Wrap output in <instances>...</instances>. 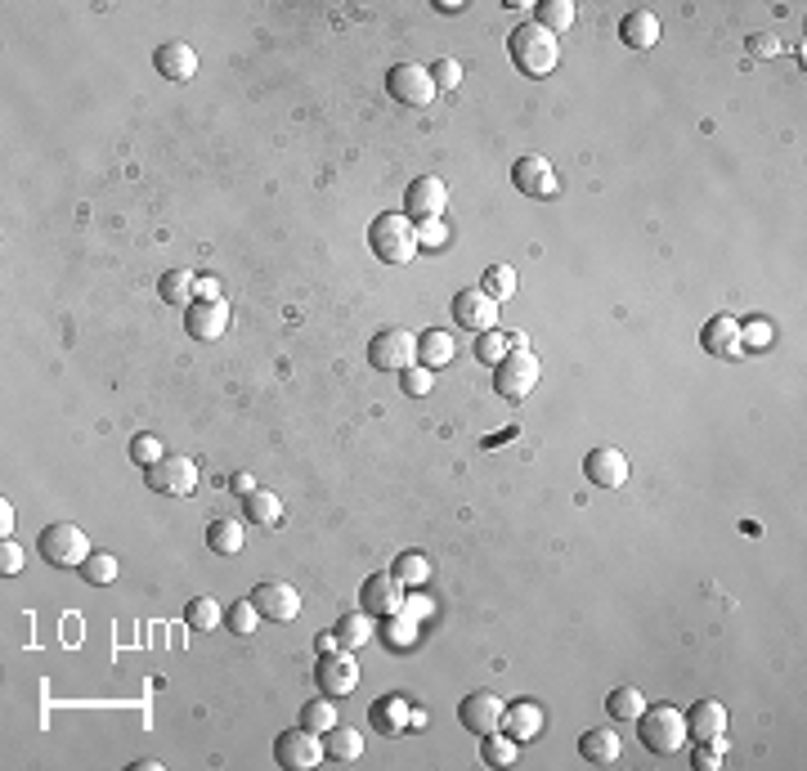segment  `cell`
I'll return each instance as SVG.
<instances>
[{"label":"cell","mask_w":807,"mask_h":771,"mask_svg":"<svg viewBox=\"0 0 807 771\" xmlns=\"http://www.w3.org/2000/svg\"><path fill=\"white\" fill-rule=\"evenodd\" d=\"M364 610L368 615H395V610H404V583L395 579V574H373V579L364 583Z\"/></svg>","instance_id":"19"},{"label":"cell","mask_w":807,"mask_h":771,"mask_svg":"<svg viewBox=\"0 0 807 771\" xmlns=\"http://www.w3.org/2000/svg\"><path fill=\"white\" fill-rule=\"evenodd\" d=\"M243 512H247V520H252V525L274 529L278 520H283V498H278V494H269V489L256 485L252 494L243 498Z\"/></svg>","instance_id":"27"},{"label":"cell","mask_w":807,"mask_h":771,"mask_svg":"<svg viewBox=\"0 0 807 771\" xmlns=\"http://www.w3.org/2000/svg\"><path fill=\"white\" fill-rule=\"evenodd\" d=\"M0 570H5V574L23 570V547H18L14 538H5V547H0Z\"/></svg>","instance_id":"49"},{"label":"cell","mask_w":807,"mask_h":771,"mask_svg":"<svg viewBox=\"0 0 807 771\" xmlns=\"http://www.w3.org/2000/svg\"><path fill=\"white\" fill-rule=\"evenodd\" d=\"M579 754L588 758V763H597V767H610V763H619V754H624V740H619V731H606V727L583 731Z\"/></svg>","instance_id":"24"},{"label":"cell","mask_w":807,"mask_h":771,"mask_svg":"<svg viewBox=\"0 0 807 771\" xmlns=\"http://www.w3.org/2000/svg\"><path fill=\"white\" fill-rule=\"evenodd\" d=\"M413 704L404 700V695H377L373 709H368V718H373V727L382 731V736H404L408 727H413Z\"/></svg>","instance_id":"18"},{"label":"cell","mask_w":807,"mask_h":771,"mask_svg":"<svg viewBox=\"0 0 807 771\" xmlns=\"http://www.w3.org/2000/svg\"><path fill=\"white\" fill-rule=\"evenodd\" d=\"M386 90H391V99H400L408 108H426L440 90H435L431 81V68H422V63H395L391 72H386Z\"/></svg>","instance_id":"7"},{"label":"cell","mask_w":807,"mask_h":771,"mask_svg":"<svg viewBox=\"0 0 807 771\" xmlns=\"http://www.w3.org/2000/svg\"><path fill=\"white\" fill-rule=\"evenodd\" d=\"M583 476L597 489H619L628 480V458L619 449H610V444H601V449H592L583 458Z\"/></svg>","instance_id":"16"},{"label":"cell","mask_w":807,"mask_h":771,"mask_svg":"<svg viewBox=\"0 0 807 771\" xmlns=\"http://www.w3.org/2000/svg\"><path fill=\"white\" fill-rule=\"evenodd\" d=\"M417 624H413V615H404V610H395V615H386V646L391 650H408L417 642Z\"/></svg>","instance_id":"39"},{"label":"cell","mask_w":807,"mask_h":771,"mask_svg":"<svg viewBox=\"0 0 807 771\" xmlns=\"http://www.w3.org/2000/svg\"><path fill=\"white\" fill-rule=\"evenodd\" d=\"M538 373H543V368H538V359L530 355V350H507V359L498 364V373H494V390L516 404V399H525L538 386Z\"/></svg>","instance_id":"8"},{"label":"cell","mask_w":807,"mask_h":771,"mask_svg":"<svg viewBox=\"0 0 807 771\" xmlns=\"http://www.w3.org/2000/svg\"><path fill=\"white\" fill-rule=\"evenodd\" d=\"M198 296L202 301H220V283L216 278H198Z\"/></svg>","instance_id":"53"},{"label":"cell","mask_w":807,"mask_h":771,"mask_svg":"<svg viewBox=\"0 0 807 771\" xmlns=\"http://www.w3.org/2000/svg\"><path fill=\"white\" fill-rule=\"evenodd\" d=\"M184 619H189L193 633H211V628H220V601L216 597H193L189 610H184Z\"/></svg>","instance_id":"35"},{"label":"cell","mask_w":807,"mask_h":771,"mask_svg":"<svg viewBox=\"0 0 807 771\" xmlns=\"http://www.w3.org/2000/svg\"><path fill=\"white\" fill-rule=\"evenodd\" d=\"M41 556L45 565H59V570H81L90 556V538L86 529L68 525V520H59V525H45L41 529Z\"/></svg>","instance_id":"4"},{"label":"cell","mask_w":807,"mask_h":771,"mask_svg":"<svg viewBox=\"0 0 807 771\" xmlns=\"http://www.w3.org/2000/svg\"><path fill=\"white\" fill-rule=\"evenodd\" d=\"M225 624H229V633L252 637L256 624H261V610H256L252 597H247V601H234V606H229V615H225Z\"/></svg>","instance_id":"38"},{"label":"cell","mask_w":807,"mask_h":771,"mask_svg":"<svg viewBox=\"0 0 807 771\" xmlns=\"http://www.w3.org/2000/svg\"><path fill=\"white\" fill-rule=\"evenodd\" d=\"M404 390L408 395H426V390L435 386V368H426V364H413V368H404Z\"/></svg>","instance_id":"47"},{"label":"cell","mask_w":807,"mask_h":771,"mask_svg":"<svg viewBox=\"0 0 807 771\" xmlns=\"http://www.w3.org/2000/svg\"><path fill=\"white\" fill-rule=\"evenodd\" d=\"M507 350H512V341H507L503 332H494V328L476 337V359H480V364H494L498 368L507 359Z\"/></svg>","instance_id":"40"},{"label":"cell","mask_w":807,"mask_h":771,"mask_svg":"<svg viewBox=\"0 0 807 771\" xmlns=\"http://www.w3.org/2000/svg\"><path fill=\"white\" fill-rule=\"evenodd\" d=\"M81 579H86V583H99V588H104V583H113V579H117V556L90 552L86 565H81Z\"/></svg>","instance_id":"41"},{"label":"cell","mask_w":807,"mask_h":771,"mask_svg":"<svg viewBox=\"0 0 807 771\" xmlns=\"http://www.w3.org/2000/svg\"><path fill=\"white\" fill-rule=\"evenodd\" d=\"M507 54H512V63L525 72V77H547V72H556V63H561V45H556V36L547 32V27H538V23L512 27V36H507Z\"/></svg>","instance_id":"1"},{"label":"cell","mask_w":807,"mask_h":771,"mask_svg":"<svg viewBox=\"0 0 807 771\" xmlns=\"http://www.w3.org/2000/svg\"><path fill=\"white\" fill-rule=\"evenodd\" d=\"M453 355H458V346H453L449 332L431 328V332H422V337H417V359H422L426 368H444V364H453Z\"/></svg>","instance_id":"29"},{"label":"cell","mask_w":807,"mask_h":771,"mask_svg":"<svg viewBox=\"0 0 807 771\" xmlns=\"http://www.w3.org/2000/svg\"><path fill=\"white\" fill-rule=\"evenodd\" d=\"M225 328H229L225 301H193L189 314H184V332L193 341H216V337H225Z\"/></svg>","instance_id":"15"},{"label":"cell","mask_w":807,"mask_h":771,"mask_svg":"<svg viewBox=\"0 0 807 771\" xmlns=\"http://www.w3.org/2000/svg\"><path fill=\"white\" fill-rule=\"evenodd\" d=\"M229 489H234V494H252V489H256V480L252 476H247V471H238V476H229Z\"/></svg>","instance_id":"51"},{"label":"cell","mask_w":807,"mask_h":771,"mask_svg":"<svg viewBox=\"0 0 807 771\" xmlns=\"http://www.w3.org/2000/svg\"><path fill=\"white\" fill-rule=\"evenodd\" d=\"M745 50L754 54V59H776L785 45H781V36H776V32H754V36L745 41Z\"/></svg>","instance_id":"46"},{"label":"cell","mask_w":807,"mask_h":771,"mask_svg":"<svg viewBox=\"0 0 807 771\" xmlns=\"http://www.w3.org/2000/svg\"><path fill=\"white\" fill-rule=\"evenodd\" d=\"M252 601H256V610H261V619H274V624H292V619L301 615V592L283 579L256 583Z\"/></svg>","instance_id":"12"},{"label":"cell","mask_w":807,"mask_h":771,"mask_svg":"<svg viewBox=\"0 0 807 771\" xmlns=\"http://www.w3.org/2000/svg\"><path fill=\"white\" fill-rule=\"evenodd\" d=\"M512 184L525 193V198H552V193L561 189L547 157H521V162L512 166Z\"/></svg>","instance_id":"17"},{"label":"cell","mask_w":807,"mask_h":771,"mask_svg":"<svg viewBox=\"0 0 807 771\" xmlns=\"http://www.w3.org/2000/svg\"><path fill=\"white\" fill-rule=\"evenodd\" d=\"M148 489L153 494H166V498H189L198 489V462L193 458H162L144 471Z\"/></svg>","instance_id":"9"},{"label":"cell","mask_w":807,"mask_h":771,"mask_svg":"<svg viewBox=\"0 0 807 771\" xmlns=\"http://www.w3.org/2000/svg\"><path fill=\"white\" fill-rule=\"evenodd\" d=\"M131 458L139 462V467H153V462H162L166 458V453H162V440H157V435L153 431H139L135 435V440H131Z\"/></svg>","instance_id":"43"},{"label":"cell","mask_w":807,"mask_h":771,"mask_svg":"<svg viewBox=\"0 0 807 771\" xmlns=\"http://www.w3.org/2000/svg\"><path fill=\"white\" fill-rule=\"evenodd\" d=\"M449 243V229H444V220H417V247H426V252H440V247Z\"/></svg>","instance_id":"44"},{"label":"cell","mask_w":807,"mask_h":771,"mask_svg":"<svg viewBox=\"0 0 807 771\" xmlns=\"http://www.w3.org/2000/svg\"><path fill=\"white\" fill-rule=\"evenodd\" d=\"M686 736H695L700 745H709V740H722V736H727V709H722L718 700H700V704L691 709Z\"/></svg>","instance_id":"21"},{"label":"cell","mask_w":807,"mask_h":771,"mask_svg":"<svg viewBox=\"0 0 807 771\" xmlns=\"http://www.w3.org/2000/svg\"><path fill=\"white\" fill-rule=\"evenodd\" d=\"M642 709H646V695L637 691V686H619V691H610V700H606V713L619 722H637Z\"/></svg>","instance_id":"34"},{"label":"cell","mask_w":807,"mask_h":771,"mask_svg":"<svg viewBox=\"0 0 807 771\" xmlns=\"http://www.w3.org/2000/svg\"><path fill=\"white\" fill-rule=\"evenodd\" d=\"M395 579L400 583H426L431 579V565H426L422 552H400V561H395Z\"/></svg>","instance_id":"42"},{"label":"cell","mask_w":807,"mask_h":771,"mask_svg":"<svg viewBox=\"0 0 807 771\" xmlns=\"http://www.w3.org/2000/svg\"><path fill=\"white\" fill-rule=\"evenodd\" d=\"M543 722H547V709H538L534 700L507 704V713H503V731L516 740V745H525V740H534L538 731H543Z\"/></svg>","instance_id":"20"},{"label":"cell","mask_w":807,"mask_h":771,"mask_svg":"<svg viewBox=\"0 0 807 771\" xmlns=\"http://www.w3.org/2000/svg\"><path fill=\"white\" fill-rule=\"evenodd\" d=\"M301 727H310V731H332L337 727V709H332V695H323V700H310L301 709Z\"/></svg>","instance_id":"36"},{"label":"cell","mask_w":807,"mask_h":771,"mask_svg":"<svg viewBox=\"0 0 807 771\" xmlns=\"http://www.w3.org/2000/svg\"><path fill=\"white\" fill-rule=\"evenodd\" d=\"M745 341H749V346H767V341H772V328H767L763 319L745 323V328H740V346H745Z\"/></svg>","instance_id":"50"},{"label":"cell","mask_w":807,"mask_h":771,"mask_svg":"<svg viewBox=\"0 0 807 771\" xmlns=\"http://www.w3.org/2000/svg\"><path fill=\"white\" fill-rule=\"evenodd\" d=\"M534 23L547 27V32H565V27H574V5L570 0H538L534 5Z\"/></svg>","instance_id":"32"},{"label":"cell","mask_w":807,"mask_h":771,"mask_svg":"<svg viewBox=\"0 0 807 771\" xmlns=\"http://www.w3.org/2000/svg\"><path fill=\"white\" fill-rule=\"evenodd\" d=\"M453 319H458V328L467 332H489L498 323V301L485 292V287H462L458 296H453Z\"/></svg>","instance_id":"11"},{"label":"cell","mask_w":807,"mask_h":771,"mask_svg":"<svg viewBox=\"0 0 807 771\" xmlns=\"http://www.w3.org/2000/svg\"><path fill=\"white\" fill-rule=\"evenodd\" d=\"M157 292H162L166 305H175V310H189V305L198 301V274H189V269H166L162 283H157Z\"/></svg>","instance_id":"26"},{"label":"cell","mask_w":807,"mask_h":771,"mask_svg":"<svg viewBox=\"0 0 807 771\" xmlns=\"http://www.w3.org/2000/svg\"><path fill=\"white\" fill-rule=\"evenodd\" d=\"M426 610H431V606H426V597H413V606H408V615H413V619H422Z\"/></svg>","instance_id":"54"},{"label":"cell","mask_w":807,"mask_h":771,"mask_svg":"<svg viewBox=\"0 0 807 771\" xmlns=\"http://www.w3.org/2000/svg\"><path fill=\"white\" fill-rule=\"evenodd\" d=\"M619 36H624L628 50H651V45L660 41V18H655L651 9H633V14H624V23H619Z\"/></svg>","instance_id":"25"},{"label":"cell","mask_w":807,"mask_h":771,"mask_svg":"<svg viewBox=\"0 0 807 771\" xmlns=\"http://www.w3.org/2000/svg\"><path fill=\"white\" fill-rule=\"evenodd\" d=\"M368 364L377 373H404L417 364V337L408 328H382L368 341Z\"/></svg>","instance_id":"5"},{"label":"cell","mask_w":807,"mask_h":771,"mask_svg":"<svg viewBox=\"0 0 807 771\" xmlns=\"http://www.w3.org/2000/svg\"><path fill=\"white\" fill-rule=\"evenodd\" d=\"M368 247H373L377 260L386 265H408L422 247H417V225L404 216V211H382V216L368 225Z\"/></svg>","instance_id":"2"},{"label":"cell","mask_w":807,"mask_h":771,"mask_svg":"<svg viewBox=\"0 0 807 771\" xmlns=\"http://www.w3.org/2000/svg\"><path fill=\"white\" fill-rule=\"evenodd\" d=\"M274 758H278V767L283 771H314L323 758H328V749H323L319 731L292 727V731H283V736L274 740Z\"/></svg>","instance_id":"6"},{"label":"cell","mask_w":807,"mask_h":771,"mask_svg":"<svg viewBox=\"0 0 807 771\" xmlns=\"http://www.w3.org/2000/svg\"><path fill=\"white\" fill-rule=\"evenodd\" d=\"M323 749H328V758L332 763H355L359 754H364V736H359L355 727H332V731H323Z\"/></svg>","instance_id":"28"},{"label":"cell","mask_w":807,"mask_h":771,"mask_svg":"<svg viewBox=\"0 0 807 771\" xmlns=\"http://www.w3.org/2000/svg\"><path fill=\"white\" fill-rule=\"evenodd\" d=\"M722 754H727V736H722V740H709V745L695 749V767H700V771H718V767H722Z\"/></svg>","instance_id":"48"},{"label":"cell","mask_w":807,"mask_h":771,"mask_svg":"<svg viewBox=\"0 0 807 771\" xmlns=\"http://www.w3.org/2000/svg\"><path fill=\"white\" fill-rule=\"evenodd\" d=\"M637 736L651 754H677L686 745V713L673 704H655V709L637 713Z\"/></svg>","instance_id":"3"},{"label":"cell","mask_w":807,"mask_h":771,"mask_svg":"<svg viewBox=\"0 0 807 771\" xmlns=\"http://www.w3.org/2000/svg\"><path fill=\"white\" fill-rule=\"evenodd\" d=\"M485 745H480V758H485V767H512L516 758H521V745H516L507 731H489V736H480Z\"/></svg>","instance_id":"31"},{"label":"cell","mask_w":807,"mask_h":771,"mask_svg":"<svg viewBox=\"0 0 807 771\" xmlns=\"http://www.w3.org/2000/svg\"><path fill=\"white\" fill-rule=\"evenodd\" d=\"M449 207V184L440 175H417L404 189V216L408 220H435Z\"/></svg>","instance_id":"10"},{"label":"cell","mask_w":807,"mask_h":771,"mask_svg":"<svg viewBox=\"0 0 807 771\" xmlns=\"http://www.w3.org/2000/svg\"><path fill=\"white\" fill-rule=\"evenodd\" d=\"M319 686H323V695H332V700H346L350 691L359 686V664L346 655V650H332V655H323L319 659Z\"/></svg>","instance_id":"14"},{"label":"cell","mask_w":807,"mask_h":771,"mask_svg":"<svg viewBox=\"0 0 807 771\" xmlns=\"http://www.w3.org/2000/svg\"><path fill=\"white\" fill-rule=\"evenodd\" d=\"M243 543H247V534H243V525L238 520H211V529H207V547L216 556H238L243 552Z\"/></svg>","instance_id":"30"},{"label":"cell","mask_w":807,"mask_h":771,"mask_svg":"<svg viewBox=\"0 0 807 771\" xmlns=\"http://www.w3.org/2000/svg\"><path fill=\"white\" fill-rule=\"evenodd\" d=\"M700 341H704V350H709V355H718V359L740 355V323L731 319V314H713V319L704 323Z\"/></svg>","instance_id":"23"},{"label":"cell","mask_w":807,"mask_h":771,"mask_svg":"<svg viewBox=\"0 0 807 771\" xmlns=\"http://www.w3.org/2000/svg\"><path fill=\"white\" fill-rule=\"evenodd\" d=\"M337 637L341 646H368V637H373V615L368 610H350V615L337 619Z\"/></svg>","instance_id":"33"},{"label":"cell","mask_w":807,"mask_h":771,"mask_svg":"<svg viewBox=\"0 0 807 771\" xmlns=\"http://www.w3.org/2000/svg\"><path fill=\"white\" fill-rule=\"evenodd\" d=\"M153 63H157V72H162L166 81H189L193 72H198V54H193L184 41H166V45H157Z\"/></svg>","instance_id":"22"},{"label":"cell","mask_w":807,"mask_h":771,"mask_svg":"<svg viewBox=\"0 0 807 771\" xmlns=\"http://www.w3.org/2000/svg\"><path fill=\"white\" fill-rule=\"evenodd\" d=\"M431 81H435V90H458L462 86V63L458 59H435V68H431Z\"/></svg>","instance_id":"45"},{"label":"cell","mask_w":807,"mask_h":771,"mask_svg":"<svg viewBox=\"0 0 807 771\" xmlns=\"http://www.w3.org/2000/svg\"><path fill=\"white\" fill-rule=\"evenodd\" d=\"M503 713H507V704L498 700L494 691H476V695H467V700L458 704V718H462V727H467L471 736L503 731Z\"/></svg>","instance_id":"13"},{"label":"cell","mask_w":807,"mask_h":771,"mask_svg":"<svg viewBox=\"0 0 807 771\" xmlns=\"http://www.w3.org/2000/svg\"><path fill=\"white\" fill-rule=\"evenodd\" d=\"M480 287H485L494 301H512V296H516V269L512 265H489L485 269V283H480Z\"/></svg>","instance_id":"37"},{"label":"cell","mask_w":807,"mask_h":771,"mask_svg":"<svg viewBox=\"0 0 807 771\" xmlns=\"http://www.w3.org/2000/svg\"><path fill=\"white\" fill-rule=\"evenodd\" d=\"M332 650H341L337 628H328V633H319V655H332Z\"/></svg>","instance_id":"52"}]
</instances>
